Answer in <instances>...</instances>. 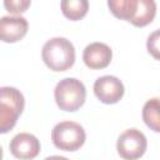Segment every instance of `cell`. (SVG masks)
Segmentation results:
<instances>
[{"label": "cell", "instance_id": "cell-8", "mask_svg": "<svg viewBox=\"0 0 160 160\" xmlns=\"http://www.w3.org/2000/svg\"><path fill=\"white\" fill-rule=\"evenodd\" d=\"M28 32V20L22 16L0 18V40L4 42H15L22 39Z\"/></svg>", "mask_w": 160, "mask_h": 160}, {"label": "cell", "instance_id": "cell-3", "mask_svg": "<svg viewBox=\"0 0 160 160\" xmlns=\"http://www.w3.org/2000/svg\"><path fill=\"white\" fill-rule=\"evenodd\" d=\"M56 105L64 111H76L82 106L86 98L84 84L75 78L60 80L54 90Z\"/></svg>", "mask_w": 160, "mask_h": 160}, {"label": "cell", "instance_id": "cell-9", "mask_svg": "<svg viewBox=\"0 0 160 160\" xmlns=\"http://www.w3.org/2000/svg\"><path fill=\"white\" fill-rule=\"evenodd\" d=\"M112 58L110 46L104 42H91L82 52V60L90 69H104L106 68Z\"/></svg>", "mask_w": 160, "mask_h": 160}, {"label": "cell", "instance_id": "cell-1", "mask_svg": "<svg viewBox=\"0 0 160 160\" xmlns=\"http://www.w3.org/2000/svg\"><path fill=\"white\" fill-rule=\"evenodd\" d=\"M41 56L46 66L52 71H65L75 62V49L70 40L52 38L44 44Z\"/></svg>", "mask_w": 160, "mask_h": 160}, {"label": "cell", "instance_id": "cell-15", "mask_svg": "<svg viewBox=\"0 0 160 160\" xmlns=\"http://www.w3.org/2000/svg\"><path fill=\"white\" fill-rule=\"evenodd\" d=\"M146 46H148V51L155 59H159V30H155L152 34L149 35Z\"/></svg>", "mask_w": 160, "mask_h": 160}, {"label": "cell", "instance_id": "cell-13", "mask_svg": "<svg viewBox=\"0 0 160 160\" xmlns=\"http://www.w3.org/2000/svg\"><path fill=\"white\" fill-rule=\"evenodd\" d=\"M135 5H136V0H109L108 1V6L110 11L116 18H120L128 21L132 15Z\"/></svg>", "mask_w": 160, "mask_h": 160}, {"label": "cell", "instance_id": "cell-4", "mask_svg": "<svg viewBox=\"0 0 160 160\" xmlns=\"http://www.w3.org/2000/svg\"><path fill=\"white\" fill-rule=\"evenodd\" d=\"M86 134L84 128L75 121H61L56 124L51 131L54 145L65 151H75L85 142Z\"/></svg>", "mask_w": 160, "mask_h": 160}, {"label": "cell", "instance_id": "cell-10", "mask_svg": "<svg viewBox=\"0 0 160 160\" xmlns=\"http://www.w3.org/2000/svg\"><path fill=\"white\" fill-rule=\"evenodd\" d=\"M155 14L156 4L154 0H136L135 9L129 21L135 26H145L152 21Z\"/></svg>", "mask_w": 160, "mask_h": 160}, {"label": "cell", "instance_id": "cell-14", "mask_svg": "<svg viewBox=\"0 0 160 160\" xmlns=\"http://www.w3.org/2000/svg\"><path fill=\"white\" fill-rule=\"evenodd\" d=\"M30 0H5L4 6L11 14H20L24 12L30 6Z\"/></svg>", "mask_w": 160, "mask_h": 160}, {"label": "cell", "instance_id": "cell-17", "mask_svg": "<svg viewBox=\"0 0 160 160\" xmlns=\"http://www.w3.org/2000/svg\"><path fill=\"white\" fill-rule=\"evenodd\" d=\"M0 160H2V149L0 146Z\"/></svg>", "mask_w": 160, "mask_h": 160}, {"label": "cell", "instance_id": "cell-16", "mask_svg": "<svg viewBox=\"0 0 160 160\" xmlns=\"http://www.w3.org/2000/svg\"><path fill=\"white\" fill-rule=\"evenodd\" d=\"M45 160H69L68 158H65V156H59V155H52V156H49V158H46Z\"/></svg>", "mask_w": 160, "mask_h": 160}, {"label": "cell", "instance_id": "cell-7", "mask_svg": "<svg viewBox=\"0 0 160 160\" xmlns=\"http://www.w3.org/2000/svg\"><path fill=\"white\" fill-rule=\"evenodd\" d=\"M10 151L16 159L31 160L40 152V141L29 132H20L10 141Z\"/></svg>", "mask_w": 160, "mask_h": 160}, {"label": "cell", "instance_id": "cell-5", "mask_svg": "<svg viewBox=\"0 0 160 160\" xmlns=\"http://www.w3.org/2000/svg\"><path fill=\"white\" fill-rule=\"evenodd\" d=\"M148 141L145 135L138 129H128L119 138L116 150L124 160H136L141 158L146 150Z\"/></svg>", "mask_w": 160, "mask_h": 160}, {"label": "cell", "instance_id": "cell-6", "mask_svg": "<svg viewBox=\"0 0 160 160\" xmlns=\"http://www.w3.org/2000/svg\"><path fill=\"white\" fill-rule=\"evenodd\" d=\"M94 92L101 102L115 104L124 95V85L116 76L104 75L95 80Z\"/></svg>", "mask_w": 160, "mask_h": 160}, {"label": "cell", "instance_id": "cell-11", "mask_svg": "<svg viewBox=\"0 0 160 160\" xmlns=\"http://www.w3.org/2000/svg\"><path fill=\"white\" fill-rule=\"evenodd\" d=\"M60 5L64 16L70 20H79L84 18L89 9L88 0H62Z\"/></svg>", "mask_w": 160, "mask_h": 160}, {"label": "cell", "instance_id": "cell-2", "mask_svg": "<svg viewBox=\"0 0 160 160\" xmlns=\"http://www.w3.org/2000/svg\"><path fill=\"white\" fill-rule=\"evenodd\" d=\"M24 95L12 86L0 88V134L10 131L24 110Z\"/></svg>", "mask_w": 160, "mask_h": 160}, {"label": "cell", "instance_id": "cell-12", "mask_svg": "<svg viewBox=\"0 0 160 160\" xmlns=\"http://www.w3.org/2000/svg\"><path fill=\"white\" fill-rule=\"evenodd\" d=\"M159 99L154 98L150 99L145 102L144 108H142V119L145 121V124L154 130L155 132L160 131L159 128V121H160V116H159Z\"/></svg>", "mask_w": 160, "mask_h": 160}]
</instances>
